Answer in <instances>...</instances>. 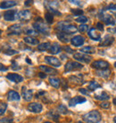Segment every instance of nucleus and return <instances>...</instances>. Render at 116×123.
Listing matches in <instances>:
<instances>
[{"label": "nucleus", "mask_w": 116, "mask_h": 123, "mask_svg": "<svg viewBox=\"0 0 116 123\" xmlns=\"http://www.w3.org/2000/svg\"><path fill=\"white\" fill-rule=\"evenodd\" d=\"M83 120L86 123H99L102 120L100 112L97 110L91 111L82 116Z\"/></svg>", "instance_id": "obj_1"}, {"label": "nucleus", "mask_w": 116, "mask_h": 123, "mask_svg": "<svg viewBox=\"0 0 116 123\" xmlns=\"http://www.w3.org/2000/svg\"><path fill=\"white\" fill-rule=\"evenodd\" d=\"M55 29L58 30L59 31H61V32L68 34V35H69V34L75 33V32H77V31H78V28H77L76 26L69 24V23H65V22H58V24L56 25Z\"/></svg>", "instance_id": "obj_2"}, {"label": "nucleus", "mask_w": 116, "mask_h": 123, "mask_svg": "<svg viewBox=\"0 0 116 123\" xmlns=\"http://www.w3.org/2000/svg\"><path fill=\"white\" fill-rule=\"evenodd\" d=\"M33 28L39 33H42L44 35H49V33H50V28L43 22H35L33 24Z\"/></svg>", "instance_id": "obj_3"}, {"label": "nucleus", "mask_w": 116, "mask_h": 123, "mask_svg": "<svg viewBox=\"0 0 116 123\" xmlns=\"http://www.w3.org/2000/svg\"><path fill=\"white\" fill-rule=\"evenodd\" d=\"M98 16H99V19L102 20L103 22L107 25H114L115 24V20L113 19V17L109 13H105V12H103V11H100L99 13H98Z\"/></svg>", "instance_id": "obj_4"}, {"label": "nucleus", "mask_w": 116, "mask_h": 123, "mask_svg": "<svg viewBox=\"0 0 116 123\" xmlns=\"http://www.w3.org/2000/svg\"><path fill=\"white\" fill-rule=\"evenodd\" d=\"M83 68V65L77 62H68L67 63L65 64L64 67V71H76V70H80Z\"/></svg>", "instance_id": "obj_5"}, {"label": "nucleus", "mask_w": 116, "mask_h": 123, "mask_svg": "<svg viewBox=\"0 0 116 123\" xmlns=\"http://www.w3.org/2000/svg\"><path fill=\"white\" fill-rule=\"evenodd\" d=\"M91 66L94 69H97L98 71H104V70H107L108 69L109 63L105 61L99 60V61H95L94 62H92Z\"/></svg>", "instance_id": "obj_6"}, {"label": "nucleus", "mask_w": 116, "mask_h": 123, "mask_svg": "<svg viewBox=\"0 0 116 123\" xmlns=\"http://www.w3.org/2000/svg\"><path fill=\"white\" fill-rule=\"evenodd\" d=\"M17 14L18 12L16 10H8L4 13V19L7 22H13L17 19Z\"/></svg>", "instance_id": "obj_7"}, {"label": "nucleus", "mask_w": 116, "mask_h": 123, "mask_svg": "<svg viewBox=\"0 0 116 123\" xmlns=\"http://www.w3.org/2000/svg\"><path fill=\"white\" fill-rule=\"evenodd\" d=\"M43 106L39 103H31L28 105V110L34 113H39L42 111Z\"/></svg>", "instance_id": "obj_8"}, {"label": "nucleus", "mask_w": 116, "mask_h": 123, "mask_svg": "<svg viewBox=\"0 0 116 123\" xmlns=\"http://www.w3.org/2000/svg\"><path fill=\"white\" fill-rule=\"evenodd\" d=\"M73 58L75 60H77V61L81 62H85V63H89V62L92 60V58L89 55H87L85 54H81V53L74 54Z\"/></svg>", "instance_id": "obj_9"}, {"label": "nucleus", "mask_w": 116, "mask_h": 123, "mask_svg": "<svg viewBox=\"0 0 116 123\" xmlns=\"http://www.w3.org/2000/svg\"><path fill=\"white\" fill-rule=\"evenodd\" d=\"M45 62H46V63L52 65V66H54V67H55V68L60 67L62 64L60 60H58L57 58L53 57V56H46V57H45Z\"/></svg>", "instance_id": "obj_10"}, {"label": "nucleus", "mask_w": 116, "mask_h": 123, "mask_svg": "<svg viewBox=\"0 0 116 123\" xmlns=\"http://www.w3.org/2000/svg\"><path fill=\"white\" fill-rule=\"evenodd\" d=\"M87 101V99L85 97H83V96H75L73 98H71L69 101V106L71 107H73L75 105H79V104H83V103H85Z\"/></svg>", "instance_id": "obj_11"}, {"label": "nucleus", "mask_w": 116, "mask_h": 123, "mask_svg": "<svg viewBox=\"0 0 116 123\" xmlns=\"http://www.w3.org/2000/svg\"><path fill=\"white\" fill-rule=\"evenodd\" d=\"M71 44H72V46H80L84 44V42H85V38H84V37H82V36L78 35V36H75V37H72V38L71 39Z\"/></svg>", "instance_id": "obj_12"}, {"label": "nucleus", "mask_w": 116, "mask_h": 123, "mask_svg": "<svg viewBox=\"0 0 116 123\" xmlns=\"http://www.w3.org/2000/svg\"><path fill=\"white\" fill-rule=\"evenodd\" d=\"M31 13L29 10H22L21 12H19L18 14H17V19L21 20V21L29 20V19H31Z\"/></svg>", "instance_id": "obj_13"}, {"label": "nucleus", "mask_w": 116, "mask_h": 123, "mask_svg": "<svg viewBox=\"0 0 116 123\" xmlns=\"http://www.w3.org/2000/svg\"><path fill=\"white\" fill-rule=\"evenodd\" d=\"M6 79H7V80H9L10 81L14 82V83H20V82H21V81L23 80V78L21 77V75L16 74V73L8 74V75L6 76Z\"/></svg>", "instance_id": "obj_14"}, {"label": "nucleus", "mask_w": 116, "mask_h": 123, "mask_svg": "<svg viewBox=\"0 0 116 123\" xmlns=\"http://www.w3.org/2000/svg\"><path fill=\"white\" fill-rule=\"evenodd\" d=\"M22 96L26 101H31L33 97V90L27 89L26 86H22Z\"/></svg>", "instance_id": "obj_15"}, {"label": "nucleus", "mask_w": 116, "mask_h": 123, "mask_svg": "<svg viewBox=\"0 0 116 123\" xmlns=\"http://www.w3.org/2000/svg\"><path fill=\"white\" fill-rule=\"evenodd\" d=\"M97 30H96L95 28H91L90 31H89V37L93 40H96V41H100L101 40V36L100 33L97 32Z\"/></svg>", "instance_id": "obj_16"}, {"label": "nucleus", "mask_w": 116, "mask_h": 123, "mask_svg": "<svg viewBox=\"0 0 116 123\" xmlns=\"http://www.w3.org/2000/svg\"><path fill=\"white\" fill-rule=\"evenodd\" d=\"M17 4H18L17 1H3L0 4V8L1 9H8V8L17 6Z\"/></svg>", "instance_id": "obj_17"}, {"label": "nucleus", "mask_w": 116, "mask_h": 123, "mask_svg": "<svg viewBox=\"0 0 116 123\" xmlns=\"http://www.w3.org/2000/svg\"><path fill=\"white\" fill-rule=\"evenodd\" d=\"M8 31H10L9 35H20L21 33V25L19 24H14L11 26L8 29Z\"/></svg>", "instance_id": "obj_18"}, {"label": "nucleus", "mask_w": 116, "mask_h": 123, "mask_svg": "<svg viewBox=\"0 0 116 123\" xmlns=\"http://www.w3.org/2000/svg\"><path fill=\"white\" fill-rule=\"evenodd\" d=\"M113 41H114V38L113 37L110 36V35H105L104 37V39L103 41L101 42L100 46H111L112 44L113 43Z\"/></svg>", "instance_id": "obj_19"}, {"label": "nucleus", "mask_w": 116, "mask_h": 123, "mask_svg": "<svg viewBox=\"0 0 116 123\" xmlns=\"http://www.w3.org/2000/svg\"><path fill=\"white\" fill-rule=\"evenodd\" d=\"M7 99L8 101H19L21 99V96L16 91H13V90H11L8 93V95H7Z\"/></svg>", "instance_id": "obj_20"}, {"label": "nucleus", "mask_w": 116, "mask_h": 123, "mask_svg": "<svg viewBox=\"0 0 116 123\" xmlns=\"http://www.w3.org/2000/svg\"><path fill=\"white\" fill-rule=\"evenodd\" d=\"M56 36L57 37L59 38L60 41L62 42H64V43H68L69 41H70V38H69V35L66 33H64V32H57L56 33Z\"/></svg>", "instance_id": "obj_21"}, {"label": "nucleus", "mask_w": 116, "mask_h": 123, "mask_svg": "<svg viewBox=\"0 0 116 123\" xmlns=\"http://www.w3.org/2000/svg\"><path fill=\"white\" fill-rule=\"evenodd\" d=\"M49 51L53 55H57V54H59V53L61 52V46H59L58 43H53V45L51 46Z\"/></svg>", "instance_id": "obj_22"}, {"label": "nucleus", "mask_w": 116, "mask_h": 123, "mask_svg": "<svg viewBox=\"0 0 116 123\" xmlns=\"http://www.w3.org/2000/svg\"><path fill=\"white\" fill-rule=\"evenodd\" d=\"M39 69L42 71H44L45 73H47V74L57 73V71H56V70H55V69H53V68H51V67H47V66H45V65H40Z\"/></svg>", "instance_id": "obj_23"}, {"label": "nucleus", "mask_w": 116, "mask_h": 123, "mask_svg": "<svg viewBox=\"0 0 116 123\" xmlns=\"http://www.w3.org/2000/svg\"><path fill=\"white\" fill-rule=\"evenodd\" d=\"M49 83L51 84V86H53L55 88H58L60 85H61V80L58 78L55 77H50L49 78Z\"/></svg>", "instance_id": "obj_24"}, {"label": "nucleus", "mask_w": 116, "mask_h": 123, "mask_svg": "<svg viewBox=\"0 0 116 123\" xmlns=\"http://www.w3.org/2000/svg\"><path fill=\"white\" fill-rule=\"evenodd\" d=\"M97 75L101 78H103V79H107V78L110 77L111 71H109L108 69L107 70H104V71H97Z\"/></svg>", "instance_id": "obj_25"}, {"label": "nucleus", "mask_w": 116, "mask_h": 123, "mask_svg": "<svg viewBox=\"0 0 116 123\" xmlns=\"http://www.w3.org/2000/svg\"><path fill=\"white\" fill-rule=\"evenodd\" d=\"M23 41L25 43L30 44V45H39V40L33 37H25L23 38Z\"/></svg>", "instance_id": "obj_26"}, {"label": "nucleus", "mask_w": 116, "mask_h": 123, "mask_svg": "<svg viewBox=\"0 0 116 123\" xmlns=\"http://www.w3.org/2000/svg\"><path fill=\"white\" fill-rule=\"evenodd\" d=\"M51 47V44L49 42H45V43H41L38 46V49L39 51H46V50H49Z\"/></svg>", "instance_id": "obj_27"}, {"label": "nucleus", "mask_w": 116, "mask_h": 123, "mask_svg": "<svg viewBox=\"0 0 116 123\" xmlns=\"http://www.w3.org/2000/svg\"><path fill=\"white\" fill-rule=\"evenodd\" d=\"M45 3H46V6H47V9H56L59 6V3L57 1H47Z\"/></svg>", "instance_id": "obj_28"}, {"label": "nucleus", "mask_w": 116, "mask_h": 123, "mask_svg": "<svg viewBox=\"0 0 116 123\" xmlns=\"http://www.w3.org/2000/svg\"><path fill=\"white\" fill-rule=\"evenodd\" d=\"M100 87H101L100 84L97 83V81H94V80H92V81H90V83H89L88 89L90 90V91H94V90H96L97 88H100Z\"/></svg>", "instance_id": "obj_29"}, {"label": "nucleus", "mask_w": 116, "mask_h": 123, "mask_svg": "<svg viewBox=\"0 0 116 123\" xmlns=\"http://www.w3.org/2000/svg\"><path fill=\"white\" fill-rule=\"evenodd\" d=\"M109 98H110V96L107 95L105 92H102L100 95H95V99H97V100H100V101H105V100H108Z\"/></svg>", "instance_id": "obj_30"}, {"label": "nucleus", "mask_w": 116, "mask_h": 123, "mask_svg": "<svg viewBox=\"0 0 116 123\" xmlns=\"http://www.w3.org/2000/svg\"><path fill=\"white\" fill-rule=\"evenodd\" d=\"M95 48L93 47V46H85V47H82L81 49H80V52H83L85 53V54H94L95 53Z\"/></svg>", "instance_id": "obj_31"}, {"label": "nucleus", "mask_w": 116, "mask_h": 123, "mask_svg": "<svg viewBox=\"0 0 116 123\" xmlns=\"http://www.w3.org/2000/svg\"><path fill=\"white\" fill-rule=\"evenodd\" d=\"M46 115H47V117L48 118L52 119L53 120H55V121H56V122L59 121V115H58L57 113H55L54 111H50Z\"/></svg>", "instance_id": "obj_32"}, {"label": "nucleus", "mask_w": 116, "mask_h": 123, "mask_svg": "<svg viewBox=\"0 0 116 123\" xmlns=\"http://www.w3.org/2000/svg\"><path fill=\"white\" fill-rule=\"evenodd\" d=\"M69 80H71L73 83L77 84V85H81V84L85 83V81H84V80H82L81 79H79V78H78V77H75V76H71V77H70Z\"/></svg>", "instance_id": "obj_33"}, {"label": "nucleus", "mask_w": 116, "mask_h": 123, "mask_svg": "<svg viewBox=\"0 0 116 123\" xmlns=\"http://www.w3.org/2000/svg\"><path fill=\"white\" fill-rule=\"evenodd\" d=\"M45 18H46V21L48 24H51V23H53V22H54V15H53L51 12H46Z\"/></svg>", "instance_id": "obj_34"}, {"label": "nucleus", "mask_w": 116, "mask_h": 123, "mask_svg": "<svg viewBox=\"0 0 116 123\" xmlns=\"http://www.w3.org/2000/svg\"><path fill=\"white\" fill-rule=\"evenodd\" d=\"M57 111H58V112H60V113H62V114H67L68 112H69L67 110V107L64 105H59L57 107Z\"/></svg>", "instance_id": "obj_35"}, {"label": "nucleus", "mask_w": 116, "mask_h": 123, "mask_svg": "<svg viewBox=\"0 0 116 123\" xmlns=\"http://www.w3.org/2000/svg\"><path fill=\"white\" fill-rule=\"evenodd\" d=\"M107 10H109L116 16V4H111L107 6Z\"/></svg>", "instance_id": "obj_36"}, {"label": "nucleus", "mask_w": 116, "mask_h": 123, "mask_svg": "<svg viewBox=\"0 0 116 123\" xmlns=\"http://www.w3.org/2000/svg\"><path fill=\"white\" fill-rule=\"evenodd\" d=\"M25 33L28 34V35H31V36H36L39 34V32L33 30V29H27V30H25Z\"/></svg>", "instance_id": "obj_37"}, {"label": "nucleus", "mask_w": 116, "mask_h": 123, "mask_svg": "<svg viewBox=\"0 0 116 123\" xmlns=\"http://www.w3.org/2000/svg\"><path fill=\"white\" fill-rule=\"evenodd\" d=\"M6 108H7V105L6 103H2L0 104V115H3L6 111Z\"/></svg>", "instance_id": "obj_38"}, {"label": "nucleus", "mask_w": 116, "mask_h": 123, "mask_svg": "<svg viewBox=\"0 0 116 123\" xmlns=\"http://www.w3.org/2000/svg\"><path fill=\"white\" fill-rule=\"evenodd\" d=\"M89 21V19L87 18V17H85V16H79V17H78V18L76 19V22H80V23H86V22Z\"/></svg>", "instance_id": "obj_39"}, {"label": "nucleus", "mask_w": 116, "mask_h": 123, "mask_svg": "<svg viewBox=\"0 0 116 123\" xmlns=\"http://www.w3.org/2000/svg\"><path fill=\"white\" fill-rule=\"evenodd\" d=\"M79 32H86V31H88L89 30V26L86 24H80L79 25V27L78 28Z\"/></svg>", "instance_id": "obj_40"}, {"label": "nucleus", "mask_w": 116, "mask_h": 123, "mask_svg": "<svg viewBox=\"0 0 116 123\" xmlns=\"http://www.w3.org/2000/svg\"><path fill=\"white\" fill-rule=\"evenodd\" d=\"M71 12L76 16H82L83 11L80 9H71Z\"/></svg>", "instance_id": "obj_41"}, {"label": "nucleus", "mask_w": 116, "mask_h": 123, "mask_svg": "<svg viewBox=\"0 0 116 123\" xmlns=\"http://www.w3.org/2000/svg\"><path fill=\"white\" fill-rule=\"evenodd\" d=\"M0 123H13V119L12 118H8V117L2 118V119L0 120Z\"/></svg>", "instance_id": "obj_42"}, {"label": "nucleus", "mask_w": 116, "mask_h": 123, "mask_svg": "<svg viewBox=\"0 0 116 123\" xmlns=\"http://www.w3.org/2000/svg\"><path fill=\"white\" fill-rule=\"evenodd\" d=\"M12 69L14 71H19V70H21V67L16 63L15 61H12Z\"/></svg>", "instance_id": "obj_43"}, {"label": "nucleus", "mask_w": 116, "mask_h": 123, "mask_svg": "<svg viewBox=\"0 0 116 123\" xmlns=\"http://www.w3.org/2000/svg\"><path fill=\"white\" fill-rule=\"evenodd\" d=\"M17 51L16 50H13V49H8V50H6L5 51V54L7 55H15L17 54Z\"/></svg>", "instance_id": "obj_44"}, {"label": "nucleus", "mask_w": 116, "mask_h": 123, "mask_svg": "<svg viewBox=\"0 0 116 123\" xmlns=\"http://www.w3.org/2000/svg\"><path fill=\"white\" fill-rule=\"evenodd\" d=\"M100 106L102 108L107 109V108L110 107V103H108V102H104V103H101V104H100Z\"/></svg>", "instance_id": "obj_45"}, {"label": "nucleus", "mask_w": 116, "mask_h": 123, "mask_svg": "<svg viewBox=\"0 0 116 123\" xmlns=\"http://www.w3.org/2000/svg\"><path fill=\"white\" fill-rule=\"evenodd\" d=\"M79 91L80 93H82L83 95H89V91H88L87 89H86V88H79Z\"/></svg>", "instance_id": "obj_46"}, {"label": "nucleus", "mask_w": 116, "mask_h": 123, "mask_svg": "<svg viewBox=\"0 0 116 123\" xmlns=\"http://www.w3.org/2000/svg\"><path fill=\"white\" fill-rule=\"evenodd\" d=\"M70 3L74 4V5H77V6H82V5H83L81 1H73V0H71Z\"/></svg>", "instance_id": "obj_47"}, {"label": "nucleus", "mask_w": 116, "mask_h": 123, "mask_svg": "<svg viewBox=\"0 0 116 123\" xmlns=\"http://www.w3.org/2000/svg\"><path fill=\"white\" fill-rule=\"evenodd\" d=\"M7 70H8V68L6 67V66L3 65L2 63H0V71H6Z\"/></svg>", "instance_id": "obj_48"}, {"label": "nucleus", "mask_w": 116, "mask_h": 123, "mask_svg": "<svg viewBox=\"0 0 116 123\" xmlns=\"http://www.w3.org/2000/svg\"><path fill=\"white\" fill-rule=\"evenodd\" d=\"M97 30L103 31V30H104V26H103V24H102V23L98 22V23H97Z\"/></svg>", "instance_id": "obj_49"}, {"label": "nucleus", "mask_w": 116, "mask_h": 123, "mask_svg": "<svg viewBox=\"0 0 116 123\" xmlns=\"http://www.w3.org/2000/svg\"><path fill=\"white\" fill-rule=\"evenodd\" d=\"M64 50H65V51H66V52H70L71 54V53H74V51L72 49H71V48H70V47H69V46H65V47H64Z\"/></svg>", "instance_id": "obj_50"}, {"label": "nucleus", "mask_w": 116, "mask_h": 123, "mask_svg": "<svg viewBox=\"0 0 116 123\" xmlns=\"http://www.w3.org/2000/svg\"><path fill=\"white\" fill-rule=\"evenodd\" d=\"M39 77L41 78V79H45V78H46V74H45L44 72H39Z\"/></svg>", "instance_id": "obj_51"}, {"label": "nucleus", "mask_w": 116, "mask_h": 123, "mask_svg": "<svg viewBox=\"0 0 116 123\" xmlns=\"http://www.w3.org/2000/svg\"><path fill=\"white\" fill-rule=\"evenodd\" d=\"M33 3V1H25V6H29Z\"/></svg>", "instance_id": "obj_52"}, {"label": "nucleus", "mask_w": 116, "mask_h": 123, "mask_svg": "<svg viewBox=\"0 0 116 123\" xmlns=\"http://www.w3.org/2000/svg\"><path fill=\"white\" fill-rule=\"evenodd\" d=\"M26 62H28V63H29V64H31V62L30 61V59L28 58V57H27V58H26Z\"/></svg>", "instance_id": "obj_53"}, {"label": "nucleus", "mask_w": 116, "mask_h": 123, "mask_svg": "<svg viewBox=\"0 0 116 123\" xmlns=\"http://www.w3.org/2000/svg\"><path fill=\"white\" fill-rule=\"evenodd\" d=\"M108 31H113V32H116V28H115V29H113V30H111V29H109Z\"/></svg>", "instance_id": "obj_54"}, {"label": "nucleus", "mask_w": 116, "mask_h": 123, "mask_svg": "<svg viewBox=\"0 0 116 123\" xmlns=\"http://www.w3.org/2000/svg\"><path fill=\"white\" fill-rule=\"evenodd\" d=\"M113 104H114V105H116V98L113 99Z\"/></svg>", "instance_id": "obj_55"}, {"label": "nucleus", "mask_w": 116, "mask_h": 123, "mask_svg": "<svg viewBox=\"0 0 116 123\" xmlns=\"http://www.w3.org/2000/svg\"><path fill=\"white\" fill-rule=\"evenodd\" d=\"M113 121L116 123V117H114V119H113Z\"/></svg>", "instance_id": "obj_56"}, {"label": "nucleus", "mask_w": 116, "mask_h": 123, "mask_svg": "<svg viewBox=\"0 0 116 123\" xmlns=\"http://www.w3.org/2000/svg\"><path fill=\"white\" fill-rule=\"evenodd\" d=\"M44 123H52V122H49V121H46V122H44Z\"/></svg>", "instance_id": "obj_57"}, {"label": "nucleus", "mask_w": 116, "mask_h": 123, "mask_svg": "<svg viewBox=\"0 0 116 123\" xmlns=\"http://www.w3.org/2000/svg\"><path fill=\"white\" fill-rule=\"evenodd\" d=\"M114 66H115V67H116V62H114Z\"/></svg>", "instance_id": "obj_58"}, {"label": "nucleus", "mask_w": 116, "mask_h": 123, "mask_svg": "<svg viewBox=\"0 0 116 123\" xmlns=\"http://www.w3.org/2000/svg\"><path fill=\"white\" fill-rule=\"evenodd\" d=\"M77 123H82V122H81V121H79V122H77Z\"/></svg>", "instance_id": "obj_59"}]
</instances>
